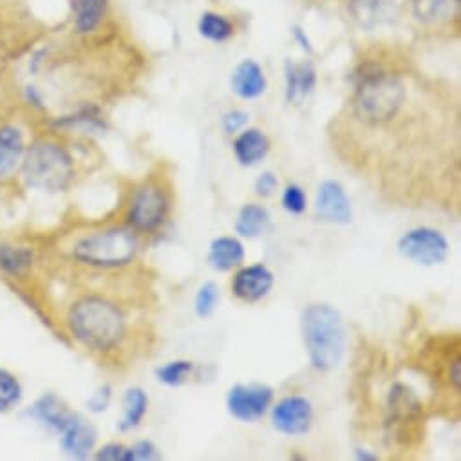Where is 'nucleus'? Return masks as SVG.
<instances>
[{
	"label": "nucleus",
	"instance_id": "1",
	"mask_svg": "<svg viewBox=\"0 0 461 461\" xmlns=\"http://www.w3.org/2000/svg\"><path fill=\"white\" fill-rule=\"evenodd\" d=\"M73 337L87 349L104 353L114 349L125 335V317L116 304L102 297L78 301L68 317Z\"/></svg>",
	"mask_w": 461,
	"mask_h": 461
},
{
	"label": "nucleus",
	"instance_id": "2",
	"mask_svg": "<svg viewBox=\"0 0 461 461\" xmlns=\"http://www.w3.org/2000/svg\"><path fill=\"white\" fill-rule=\"evenodd\" d=\"M303 335L315 369L331 371L342 362L348 335L342 317L333 306L312 304L303 315Z\"/></svg>",
	"mask_w": 461,
	"mask_h": 461
},
{
	"label": "nucleus",
	"instance_id": "3",
	"mask_svg": "<svg viewBox=\"0 0 461 461\" xmlns=\"http://www.w3.org/2000/svg\"><path fill=\"white\" fill-rule=\"evenodd\" d=\"M405 104V87L402 80L382 69H366L358 77L353 107L357 116L369 123L380 125L387 123Z\"/></svg>",
	"mask_w": 461,
	"mask_h": 461
},
{
	"label": "nucleus",
	"instance_id": "4",
	"mask_svg": "<svg viewBox=\"0 0 461 461\" xmlns=\"http://www.w3.org/2000/svg\"><path fill=\"white\" fill-rule=\"evenodd\" d=\"M73 174V159L59 143L37 141L24 152L23 176L32 188L59 192L69 185Z\"/></svg>",
	"mask_w": 461,
	"mask_h": 461
},
{
	"label": "nucleus",
	"instance_id": "5",
	"mask_svg": "<svg viewBox=\"0 0 461 461\" xmlns=\"http://www.w3.org/2000/svg\"><path fill=\"white\" fill-rule=\"evenodd\" d=\"M138 254V238L127 228H109L82 238L73 247V258L93 268H122Z\"/></svg>",
	"mask_w": 461,
	"mask_h": 461
},
{
	"label": "nucleus",
	"instance_id": "6",
	"mask_svg": "<svg viewBox=\"0 0 461 461\" xmlns=\"http://www.w3.org/2000/svg\"><path fill=\"white\" fill-rule=\"evenodd\" d=\"M398 252L420 267H436L448 258V241L438 230L420 226L402 236Z\"/></svg>",
	"mask_w": 461,
	"mask_h": 461
},
{
	"label": "nucleus",
	"instance_id": "7",
	"mask_svg": "<svg viewBox=\"0 0 461 461\" xmlns=\"http://www.w3.org/2000/svg\"><path fill=\"white\" fill-rule=\"evenodd\" d=\"M274 400V389L265 384H238L228 391L226 405L230 414L241 421H258L265 416Z\"/></svg>",
	"mask_w": 461,
	"mask_h": 461
},
{
	"label": "nucleus",
	"instance_id": "8",
	"mask_svg": "<svg viewBox=\"0 0 461 461\" xmlns=\"http://www.w3.org/2000/svg\"><path fill=\"white\" fill-rule=\"evenodd\" d=\"M167 197L163 190H159L154 185H147L140 188L131 203L129 208V224L138 230V232H152L167 215Z\"/></svg>",
	"mask_w": 461,
	"mask_h": 461
},
{
	"label": "nucleus",
	"instance_id": "9",
	"mask_svg": "<svg viewBox=\"0 0 461 461\" xmlns=\"http://www.w3.org/2000/svg\"><path fill=\"white\" fill-rule=\"evenodd\" d=\"M274 427L288 436H301L312 429L313 407L303 396L283 398L272 411Z\"/></svg>",
	"mask_w": 461,
	"mask_h": 461
},
{
	"label": "nucleus",
	"instance_id": "10",
	"mask_svg": "<svg viewBox=\"0 0 461 461\" xmlns=\"http://www.w3.org/2000/svg\"><path fill=\"white\" fill-rule=\"evenodd\" d=\"M317 217L330 224H349L353 219V210L349 197L340 183L324 181L319 186L317 203H315Z\"/></svg>",
	"mask_w": 461,
	"mask_h": 461
},
{
	"label": "nucleus",
	"instance_id": "11",
	"mask_svg": "<svg viewBox=\"0 0 461 461\" xmlns=\"http://www.w3.org/2000/svg\"><path fill=\"white\" fill-rule=\"evenodd\" d=\"M276 277L265 265H252L238 272L232 283L234 295L243 303H259L274 288Z\"/></svg>",
	"mask_w": 461,
	"mask_h": 461
},
{
	"label": "nucleus",
	"instance_id": "12",
	"mask_svg": "<svg viewBox=\"0 0 461 461\" xmlns=\"http://www.w3.org/2000/svg\"><path fill=\"white\" fill-rule=\"evenodd\" d=\"M60 434H62L64 452L77 459H86L89 452L95 448V443L98 438L95 425L89 423L84 416L75 412Z\"/></svg>",
	"mask_w": 461,
	"mask_h": 461
},
{
	"label": "nucleus",
	"instance_id": "13",
	"mask_svg": "<svg viewBox=\"0 0 461 461\" xmlns=\"http://www.w3.org/2000/svg\"><path fill=\"white\" fill-rule=\"evenodd\" d=\"M285 80H286V102L301 104L317 84V71L312 62L295 64L288 60L285 64Z\"/></svg>",
	"mask_w": 461,
	"mask_h": 461
},
{
	"label": "nucleus",
	"instance_id": "14",
	"mask_svg": "<svg viewBox=\"0 0 461 461\" xmlns=\"http://www.w3.org/2000/svg\"><path fill=\"white\" fill-rule=\"evenodd\" d=\"M268 80L263 68L254 60H243L232 73V89L243 100H256L265 95Z\"/></svg>",
	"mask_w": 461,
	"mask_h": 461
},
{
	"label": "nucleus",
	"instance_id": "15",
	"mask_svg": "<svg viewBox=\"0 0 461 461\" xmlns=\"http://www.w3.org/2000/svg\"><path fill=\"white\" fill-rule=\"evenodd\" d=\"M26 152L24 136L15 125L0 127V179L12 176Z\"/></svg>",
	"mask_w": 461,
	"mask_h": 461
},
{
	"label": "nucleus",
	"instance_id": "16",
	"mask_svg": "<svg viewBox=\"0 0 461 461\" xmlns=\"http://www.w3.org/2000/svg\"><path fill=\"white\" fill-rule=\"evenodd\" d=\"M234 152L243 167H256L268 156L270 140L259 129H247L236 138Z\"/></svg>",
	"mask_w": 461,
	"mask_h": 461
},
{
	"label": "nucleus",
	"instance_id": "17",
	"mask_svg": "<svg viewBox=\"0 0 461 461\" xmlns=\"http://www.w3.org/2000/svg\"><path fill=\"white\" fill-rule=\"evenodd\" d=\"M245 259V247L236 238H217L208 249V265L215 272H228Z\"/></svg>",
	"mask_w": 461,
	"mask_h": 461
},
{
	"label": "nucleus",
	"instance_id": "18",
	"mask_svg": "<svg viewBox=\"0 0 461 461\" xmlns=\"http://www.w3.org/2000/svg\"><path fill=\"white\" fill-rule=\"evenodd\" d=\"M30 416H33L37 421L46 425L51 430L62 432L73 412L68 409V405L53 393H48L41 396L35 405L30 411Z\"/></svg>",
	"mask_w": 461,
	"mask_h": 461
},
{
	"label": "nucleus",
	"instance_id": "19",
	"mask_svg": "<svg viewBox=\"0 0 461 461\" xmlns=\"http://www.w3.org/2000/svg\"><path fill=\"white\" fill-rule=\"evenodd\" d=\"M387 409H389V421H394V423L412 421L421 414V402L407 385L394 384L389 391Z\"/></svg>",
	"mask_w": 461,
	"mask_h": 461
},
{
	"label": "nucleus",
	"instance_id": "20",
	"mask_svg": "<svg viewBox=\"0 0 461 461\" xmlns=\"http://www.w3.org/2000/svg\"><path fill=\"white\" fill-rule=\"evenodd\" d=\"M109 0H75V30L80 35H89L100 28L107 15Z\"/></svg>",
	"mask_w": 461,
	"mask_h": 461
},
{
	"label": "nucleus",
	"instance_id": "21",
	"mask_svg": "<svg viewBox=\"0 0 461 461\" xmlns=\"http://www.w3.org/2000/svg\"><path fill=\"white\" fill-rule=\"evenodd\" d=\"M270 212L263 204H247L238 215L236 232L243 238L256 240L270 228Z\"/></svg>",
	"mask_w": 461,
	"mask_h": 461
},
{
	"label": "nucleus",
	"instance_id": "22",
	"mask_svg": "<svg viewBox=\"0 0 461 461\" xmlns=\"http://www.w3.org/2000/svg\"><path fill=\"white\" fill-rule=\"evenodd\" d=\"M147 407H149V398L143 389H140V387L127 389V393L123 396V416L118 423V430L127 432V430L136 429L141 423V420L145 418Z\"/></svg>",
	"mask_w": 461,
	"mask_h": 461
},
{
	"label": "nucleus",
	"instance_id": "23",
	"mask_svg": "<svg viewBox=\"0 0 461 461\" xmlns=\"http://www.w3.org/2000/svg\"><path fill=\"white\" fill-rule=\"evenodd\" d=\"M389 0H349V14L362 28H373L385 17Z\"/></svg>",
	"mask_w": 461,
	"mask_h": 461
},
{
	"label": "nucleus",
	"instance_id": "24",
	"mask_svg": "<svg viewBox=\"0 0 461 461\" xmlns=\"http://www.w3.org/2000/svg\"><path fill=\"white\" fill-rule=\"evenodd\" d=\"M199 35L210 42H226L230 37L234 35V26L226 17L213 14V12H204L199 19L197 24Z\"/></svg>",
	"mask_w": 461,
	"mask_h": 461
},
{
	"label": "nucleus",
	"instance_id": "25",
	"mask_svg": "<svg viewBox=\"0 0 461 461\" xmlns=\"http://www.w3.org/2000/svg\"><path fill=\"white\" fill-rule=\"evenodd\" d=\"M459 0H414V14L420 21H447L457 14Z\"/></svg>",
	"mask_w": 461,
	"mask_h": 461
},
{
	"label": "nucleus",
	"instance_id": "26",
	"mask_svg": "<svg viewBox=\"0 0 461 461\" xmlns=\"http://www.w3.org/2000/svg\"><path fill=\"white\" fill-rule=\"evenodd\" d=\"M33 263V252L17 247H0V272L10 276L24 274Z\"/></svg>",
	"mask_w": 461,
	"mask_h": 461
},
{
	"label": "nucleus",
	"instance_id": "27",
	"mask_svg": "<svg viewBox=\"0 0 461 461\" xmlns=\"http://www.w3.org/2000/svg\"><path fill=\"white\" fill-rule=\"evenodd\" d=\"M23 400V385L15 375L0 369V412H8Z\"/></svg>",
	"mask_w": 461,
	"mask_h": 461
},
{
	"label": "nucleus",
	"instance_id": "28",
	"mask_svg": "<svg viewBox=\"0 0 461 461\" xmlns=\"http://www.w3.org/2000/svg\"><path fill=\"white\" fill-rule=\"evenodd\" d=\"M194 371V364L188 360H176V362H168L161 367L156 369V376L161 384L176 387L181 385L183 382H186V378L192 375Z\"/></svg>",
	"mask_w": 461,
	"mask_h": 461
},
{
	"label": "nucleus",
	"instance_id": "29",
	"mask_svg": "<svg viewBox=\"0 0 461 461\" xmlns=\"http://www.w3.org/2000/svg\"><path fill=\"white\" fill-rule=\"evenodd\" d=\"M217 303H219V288L215 283L208 281L197 290L195 301H194V310H195L197 317L208 319L213 315Z\"/></svg>",
	"mask_w": 461,
	"mask_h": 461
},
{
	"label": "nucleus",
	"instance_id": "30",
	"mask_svg": "<svg viewBox=\"0 0 461 461\" xmlns=\"http://www.w3.org/2000/svg\"><path fill=\"white\" fill-rule=\"evenodd\" d=\"M283 206L290 213H303L306 210V194L299 185H288L283 194Z\"/></svg>",
	"mask_w": 461,
	"mask_h": 461
},
{
	"label": "nucleus",
	"instance_id": "31",
	"mask_svg": "<svg viewBox=\"0 0 461 461\" xmlns=\"http://www.w3.org/2000/svg\"><path fill=\"white\" fill-rule=\"evenodd\" d=\"M159 457H161V454L158 452L156 445L152 441H149V439H141L136 445L125 448L123 461H134V459L150 461V459H159Z\"/></svg>",
	"mask_w": 461,
	"mask_h": 461
},
{
	"label": "nucleus",
	"instance_id": "32",
	"mask_svg": "<svg viewBox=\"0 0 461 461\" xmlns=\"http://www.w3.org/2000/svg\"><path fill=\"white\" fill-rule=\"evenodd\" d=\"M249 120H250V116L245 111H240V109L230 111L222 116V129L226 134H234V132L241 131L249 123Z\"/></svg>",
	"mask_w": 461,
	"mask_h": 461
},
{
	"label": "nucleus",
	"instance_id": "33",
	"mask_svg": "<svg viewBox=\"0 0 461 461\" xmlns=\"http://www.w3.org/2000/svg\"><path fill=\"white\" fill-rule=\"evenodd\" d=\"M279 186V179L274 172H263L258 179H256V194L261 197H270L276 194Z\"/></svg>",
	"mask_w": 461,
	"mask_h": 461
},
{
	"label": "nucleus",
	"instance_id": "34",
	"mask_svg": "<svg viewBox=\"0 0 461 461\" xmlns=\"http://www.w3.org/2000/svg\"><path fill=\"white\" fill-rule=\"evenodd\" d=\"M111 396H113L111 387H109V385H102V387L91 396V400H89V409H91L93 412H104V411L109 407V403H111Z\"/></svg>",
	"mask_w": 461,
	"mask_h": 461
},
{
	"label": "nucleus",
	"instance_id": "35",
	"mask_svg": "<svg viewBox=\"0 0 461 461\" xmlns=\"http://www.w3.org/2000/svg\"><path fill=\"white\" fill-rule=\"evenodd\" d=\"M125 445L122 443H107L104 445L98 452H96V459H104V461H123L125 456Z\"/></svg>",
	"mask_w": 461,
	"mask_h": 461
},
{
	"label": "nucleus",
	"instance_id": "36",
	"mask_svg": "<svg viewBox=\"0 0 461 461\" xmlns=\"http://www.w3.org/2000/svg\"><path fill=\"white\" fill-rule=\"evenodd\" d=\"M292 35H294V39H295V42L304 50V51H308V53H313V46H312V41L308 39V35H306V32L301 28V26H294L292 28Z\"/></svg>",
	"mask_w": 461,
	"mask_h": 461
},
{
	"label": "nucleus",
	"instance_id": "37",
	"mask_svg": "<svg viewBox=\"0 0 461 461\" xmlns=\"http://www.w3.org/2000/svg\"><path fill=\"white\" fill-rule=\"evenodd\" d=\"M448 376H450V384L454 385V389L459 391V384H461V358L459 357L450 362Z\"/></svg>",
	"mask_w": 461,
	"mask_h": 461
},
{
	"label": "nucleus",
	"instance_id": "38",
	"mask_svg": "<svg viewBox=\"0 0 461 461\" xmlns=\"http://www.w3.org/2000/svg\"><path fill=\"white\" fill-rule=\"evenodd\" d=\"M355 456H357V459H360V461H376V459H378L376 454H371V452H367L366 448H355Z\"/></svg>",
	"mask_w": 461,
	"mask_h": 461
},
{
	"label": "nucleus",
	"instance_id": "39",
	"mask_svg": "<svg viewBox=\"0 0 461 461\" xmlns=\"http://www.w3.org/2000/svg\"><path fill=\"white\" fill-rule=\"evenodd\" d=\"M26 96H28V100H30L32 104H35V105H41V104H42V98H41L37 87H28V89H26Z\"/></svg>",
	"mask_w": 461,
	"mask_h": 461
}]
</instances>
